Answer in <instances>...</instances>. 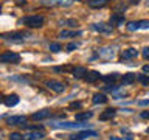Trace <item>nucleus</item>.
Instances as JSON below:
<instances>
[{
	"label": "nucleus",
	"mask_w": 149,
	"mask_h": 140,
	"mask_svg": "<svg viewBox=\"0 0 149 140\" xmlns=\"http://www.w3.org/2000/svg\"><path fill=\"white\" fill-rule=\"evenodd\" d=\"M45 22V17L44 16H26L25 19H23V23H25L26 27L30 28H40L42 25H44Z\"/></svg>",
	"instance_id": "f257e3e1"
},
{
	"label": "nucleus",
	"mask_w": 149,
	"mask_h": 140,
	"mask_svg": "<svg viewBox=\"0 0 149 140\" xmlns=\"http://www.w3.org/2000/svg\"><path fill=\"white\" fill-rule=\"evenodd\" d=\"M0 62L5 64H19L20 62V55L19 53H13V51H6L0 56Z\"/></svg>",
	"instance_id": "f03ea898"
},
{
	"label": "nucleus",
	"mask_w": 149,
	"mask_h": 140,
	"mask_svg": "<svg viewBox=\"0 0 149 140\" xmlns=\"http://www.w3.org/2000/svg\"><path fill=\"white\" fill-rule=\"evenodd\" d=\"M45 86L48 87V89H51L53 92H56V93H62L64 90H65V86L61 81H56V79H48V81L45 83Z\"/></svg>",
	"instance_id": "7ed1b4c3"
},
{
	"label": "nucleus",
	"mask_w": 149,
	"mask_h": 140,
	"mask_svg": "<svg viewBox=\"0 0 149 140\" xmlns=\"http://www.w3.org/2000/svg\"><path fill=\"white\" fill-rule=\"evenodd\" d=\"M56 128H62V129H79V128H86L88 126L87 123H82V121H76V123H68V121H65V123H59V125H54Z\"/></svg>",
	"instance_id": "20e7f679"
},
{
	"label": "nucleus",
	"mask_w": 149,
	"mask_h": 140,
	"mask_svg": "<svg viewBox=\"0 0 149 140\" xmlns=\"http://www.w3.org/2000/svg\"><path fill=\"white\" fill-rule=\"evenodd\" d=\"M6 123L11 125V126H23L26 123V117L25 115H14V117H8L6 118Z\"/></svg>",
	"instance_id": "39448f33"
},
{
	"label": "nucleus",
	"mask_w": 149,
	"mask_h": 140,
	"mask_svg": "<svg viewBox=\"0 0 149 140\" xmlns=\"http://www.w3.org/2000/svg\"><path fill=\"white\" fill-rule=\"evenodd\" d=\"M96 135V131H81V132H78V134H73V135H70V140H84V139H87V137H95Z\"/></svg>",
	"instance_id": "423d86ee"
},
{
	"label": "nucleus",
	"mask_w": 149,
	"mask_h": 140,
	"mask_svg": "<svg viewBox=\"0 0 149 140\" xmlns=\"http://www.w3.org/2000/svg\"><path fill=\"white\" fill-rule=\"evenodd\" d=\"M137 56H138V51L135 48H126L120 53L121 59H132V58H137Z\"/></svg>",
	"instance_id": "0eeeda50"
},
{
	"label": "nucleus",
	"mask_w": 149,
	"mask_h": 140,
	"mask_svg": "<svg viewBox=\"0 0 149 140\" xmlns=\"http://www.w3.org/2000/svg\"><path fill=\"white\" fill-rule=\"evenodd\" d=\"M92 28L95 31H100V33H112V30H113V27L107 25V23H93Z\"/></svg>",
	"instance_id": "6e6552de"
},
{
	"label": "nucleus",
	"mask_w": 149,
	"mask_h": 140,
	"mask_svg": "<svg viewBox=\"0 0 149 140\" xmlns=\"http://www.w3.org/2000/svg\"><path fill=\"white\" fill-rule=\"evenodd\" d=\"M101 76H100V72H96V70H92V72H87V75L84 76V81L88 83V84H92V83H95L98 81Z\"/></svg>",
	"instance_id": "1a4fd4ad"
},
{
	"label": "nucleus",
	"mask_w": 149,
	"mask_h": 140,
	"mask_svg": "<svg viewBox=\"0 0 149 140\" xmlns=\"http://www.w3.org/2000/svg\"><path fill=\"white\" fill-rule=\"evenodd\" d=\"M17 103H19V95H16V93H13V95H8L6 98H3V104L8 106V107L16 106Z\"/></svg>",
	"instance_id": "9d476101"
},
{
	"label": "nucleus",
	"mask_w": 149,
	"mask_h": 140,
	"mask_svg": "<svg viewBox=\"0 0 149 140\" xmlns=\"http://www.w3.org/2000/svg\"><path fill=\"white\" fill-rule=\"evenodd\" d=\"M51 115V112L48 109H44V111H39V112H34V114L31 115V118L33 120H45V118H48V117Z\"/></svg>",
	"instance_id": "9b49d317"
},
{
	"label": "nucleus",
	"mask_w": 149,
	"mask_h": 140,
	"mask_svg": "<svg viewBox=\"0 0 149 140\" xmlns=\"http://www.w3.org/2000/svg\"><path fill=\"white\" fill-rule=\"evenodd\" d=\"M115 114H116V111L113 109V107H109V109H106L102 114L100 115V120L101 121H106V120H112L115 117Z\"/></svg>",
	"instance_id": "f8f14e48"
},
{
	"label": "nucleus",
	"mask_w": 149,
	"mask_h": 140,
	"mask_svg": "<svg viewBox=\"0 0 149 140\" xmlns=\"http://www.w3.org/2000/svg\"><path fill=\"white\" fill-rule=\"evenodd\" d=\"M135 79H137V75L135 73H126L123 75V78H121V84L123 86H129V84H134Z\"/></svg>",
	"instance_id": "ddd939ff"
},
{
	"label": "nucleus",
	"mask_w": 149,
	"mask_h": 140,
	"mask_svg": "<svg viewBox=\"0 0 149 140\" xmlns=\"http://www.w3.org/2000/svg\"><path fill=\"white\" fill-rule=\"evenodd\" d=\"M124 23V16L120 13H115L110 16V25H123Z\"/></svg>",
	"instance_id": "4468645a"
},
{
	"label": "nucleus",
	"mask_w": 149,
	"mask_h": 140,
	"mask_svg": "<svg viewBox=\"0 0 149 140\" xmlns=\"http://www.w3.org/2000/svg\"><path fill=\"white\" fill-rule=\"evenodd\" d=\"M93 104H104V103L107 101V97L104 95V93H95L92 98Z\"/></svg>",
	"instance_id": "2eb2a0df"
},
{
	"label": "nucleus",
	"mask_w": 149,
	"mask_h": 140,
	"mask_svg": "<svg viewBox=\"0 0 149 140\" xmlns=\"http://www.w3.org/2000/svg\"><path fill=\"white\" fill-rule=\"evenodd\" d=\"M113 48H109V47H107V48H102L101 51H100V56L101 58H104V59H112L113 58Z\"/></svg>",
	"instance_id": "dca6fc26"
},
{
	"label": "nucleus",
	"mask_w": 149,
	"mask_h": 140,
	"mask_svg": "<svg viewBox=\"0 0 149 140\" xmlns=\"http://www.w3.org/2000/svg\"><path fill=\"white\" fill-rule=\"evenodd\" d=\"M87 75V69L86 67H74L73 69V76L74 78H84Z\"/></svg>",
	"instance_id": "f3484780"
},
{
	"label": "nucleus",
	"mask_w": 149,
	"mask_h": 140,
	"mask_svg": "<svg viewBox=\"0 0 149 140\" xmlns=\"http://www.w3.org/2000/svg\"><path fill=\"white\" fill-rule=\"evenodd\" d=\"M93 117V112H81V114H76L74 120L76 121H84V120H90Z\"/></svg>",
	"instance_id": "a211bd4d"
},
{
	"label": "nucleus",
	"mask_w": 149,
	"mask_h": 140,
	"mask_svg": "<svg viewBox=\"0 0 149 140\" xmlns=\"http://www.w3.org/2000/svg\"><path fill=\"white\" fill-rule=\"evenodd\" d=\"M44 135H45V134L42 132V131H39V132H37V131H34V132L25 134V139H26V140H36V139H42Z\"/></svg>",
	"instance_id": "6ab92c4d"
},
{
	"label": "nucleus",
	"mask_w": 149,
	"mask_h": 140,
	"mask_svg": "<svg viewBox=\"0 0 149 140\" xmlns=\"http://www.w3.org/2000/svg\"><path fill=\"white\" fill-rule=\"evenodd\" d=\"M109 0H88V6L90 8H102Z\"/></svg>",
	"instance_id": "aec40b11"
},
{
	"label": "nucleus",
	"mask_w": 149,
	"mask_h": 140,
	"mask_svg": "<svg viewBox=\"0 0 149 140\" xmlns=\"http://www.w3.org/2000/svg\"><path fill=\"white\" fill-rule=\"evenodd\" d=\"M79 34H82V31H67V30H64V31L59 33V37H74V36H79Z\"/></svg>",
	"instance_id": "412c9836"
},
{
	"label": "nucleus",
	"mask_w": 149,
	"mask_h": 140,
	"mask_svg": "<svg viewBox=\"0 0 149 140\" xmlns=\"http://www.w3.org/2000/svg\"><path fill=\"white\" fill-rule=\"evenodd\" d=\"M101 79L104 83H115L116 79H118V73H109V75H104V76H101Z\"/></svg>",
	"instance_id": "4be33fe9"
},
{
	"label": "nucleus",
	"mask_w": 149,
	"mask_h": 140,
	"mask_svg": "<svg viewBox=\"0 0 149 140\" xmlns=\"http://www.w3.org/2000/svg\"><path fill=\"white\" fill-rule=\"evenodd\" d=\"M30 34L28 33H23V31H20V33H11V34H3V37H8V39H17V37H28Z\"/></svg>",
	"instance_id": "5701e85b"
},
{
	"label": "nucleus",
	"mask_w": 149,
	"mask_h": 140,
	"mask_svg": "<svg viewBox=\"0 0 149 140\" xmlns=\"http://www.w3.org/2000/svg\"><path fill=\"white\" fill-rule=\"evenodd\" d=\"M59 25H65V27H78V22L76 20H73V19H68V20H61L59 22Z\"/></svg>",
	"instance_id": "b1692460"
},
{
	"label": "nucleus",
	"mask_w": 149,
	"mask_h": 140,
	"mask_svg": "<svg viewBox=\"0 0 149 140\" xmlns=\"http://www.w3.org/2000/svg\"><path fill=\"white\" fill-rule=\"evenodd\" d=\"M50 50L54 51V53H58V51L62 50V47H61V44H58V42H51V44H50Z\"/></svg>",
	"instance_id": "393cba45"
},
{
	"label": "nucleus",
	"mask_w": 149,
	"mask_h": 140,
	"mask_svg": "<svg viewBox=\"0 0 149 140\" xmlns=\"http://www.w3.org/2000/svg\"><path fill=\"white\" fill-rule=\"evenodd\" d=\"M126 27H127V30H129V31H137V30H140L138 22H129Z\"/></svg>",
	"instance_id": "a878e982"
},
{
	"label": "nucleus",
	"mask_w": 149,
	"mask_h": 140,
	"mask_svg": "<svg viewBox=\"0 0 149 140\" xmlns=\"http://www.w3.org/2000/svg\"><path fill=\"white\" fill-rule=\"evenodd\" d=\"M42 5H45V6H58V0H42Z\"/></svg>",
	"instance_id": "bb28decb"
},
{
	"label": "nucleus",
	"mask_w": 149,
	"mask_h": 140,
	"mask_svg": "<svg viewBox=\"0 0 149 140\" xmlns=\"http://www.w3.org/2000/svg\"><path fill=\"white\" fill-rule=\"evenodd\" d=\"M73 0H58V6H72Z\"/></svg>",
	"instance_id": "cd10ccee"
},
{
	"label": "nucleus",
	"mask_w": 149,
	"mask_h": 140,
	"mask_svg": "<svg viewBox=\"0 0 149 140\" xmlns=\"http://www.w3.org/2000/svg\"><path fill=\"white\" fill-rule=\"evenodd\" d=\"M137 79L141 84H149V78L146 76V75H137Z\"/></svg>",
	"instance_id": "c85d7f7f"
},
{
	"label": "nucleus",
	"mask_w": 149,
	"mask_h": 140,
	"mask_svg": "<svg viewBox=\"0 0 149 140\" xmlns=\"http://www.w3.org/2000/svg\"><path fill=\"white\" fill-rule=\"evenodd\" d=\"M70 109H81L82 107V103L81 101H73V103H70Z\"/></svg>",
	"instance_id": "c756f323"
},
{
	"label": "nucleus",
	"mask_w": 149,
	"mask_h": 140,
	"mask_svg": "<svg viewBox=\"0 0 149 140\" xmlns=\"http://www.w3.org/2000/svg\"><path fill=\"white\" fill-rule=\"evenodd\" d=\"M23 139H25V137H22L19 132H13L11 135H9V140H23Z\"/></svg>",
	"instance_id": "7c9ffc66"
},
{
	"label": "nucleus",
	"mask_w": 149,
	"mask_h": 140,
	"mask_svg": "<svg viewBox=\"0 0 149 140\" xmlns=\"http://www.w3.org/2000/svg\"><path fill=\"white\" fill-rule=\"evenodd\" d=\"M121 132H123V134H126V140H134V135L129 132V129L123 128V129H121Z\"/></svg>",
	"instance_id": "2f4dec72"
},
{
	"label": "nucleus",
	"mask_w": 149,
	"mask_h": 140,
	"mask_svg": "<svg viewBox=\"0 0 149 140\" xmlns=\"http://www.w3.org/2000/svg\"><path fill=\"white\" fill-rule=\"evenodd\" d=\"M78 47H79V44H76V42H70L67 45V51H73V50H76Z\"/></svg>",
	"instance_id": "473e14b6"
},
{
	"label": "nucleus",
	"mask_w": 149,
	"mask_h": 140,
	"mask_svg": "<svg viewBox=\"0 0 149 140\" xmlns=\"http://www.w3.org/2000/svg\"><path fill=\"white\" fill-rule=\"evenodd\" d=\"M138 27L143 28V30H148V28H149V20H140L138 22Z\"/></svg>",
	"instance_id": "72a5a7b5"
},
{
	"label": "nucleus",
	"mask_w": 149,
	"mask_h": 140,
	"mask_svg": "<svg viewBox=\"0 0 149 140\" xmlns=\"http://www.w3.org/2000/svg\"><path fill=\"white\" fill-rule=\"evenodd\" d=\"M141 55H143V58L149 59V47H144V48H143V51H141Z\"/></svg>",
	"instance_id": "f704fd0d"
},
{
	"label": "nucleus",
	"mask_w": 149,
	"mask_h": 140,
	"mask_svg": "<svg viewBox=\"0 0 149 140\" xmlns=\"http://www.w3.org/2000/svg\"><path fill=\"white\" fill-rule=\"evenodd\" d=\"M116 89H118L116 86H106V87H104V90H109V92H115Z\"/></svg>",
	"instance_id": "c9c22d12"
},
{
	"label": "nucleus",
	"mask_w": 149,
	"mask_h": 140,
	"mask_svg": "<svg viewBox=\"0 0 149 140\" xmlns=\"http://www.w3.org/2000/svg\"><path fill=\"white\" fill-rule=\"evenodd\" d=\"M138 106H149V100H141V101H138Z\"/></svg>",
	"instance_id": "e433bc0d"
},
{
	"label": "nucleus",
	"mask_w": 149,
	"mask_h": 140,
	"mask_svg": "<svg viewBox=\"0 0 149 140\" xmlns=\"http://www.w3.org/2000/svg\"><path fill=\"white\" fill-rule=\"evenodd\" d=\"M143 72H144V73H149V64L143 65Z\"/></svg>",
	"instance_id": "4c0bfd02"
},
{
	"label": "nucleus",
	"mask_w": 149,
	"mask_h": 140,
	"mask_svg": "<svg viewBox=\"0 0 149 140\" xmlns=\"http://www.w3.org/2000/svg\"><path fill=\"white\" fill-rule=\"evenodd\" d=\"M141 117H143V118H149V111H148V112H143Z\"/></svg>",
	"instance_id": "58836bf2"
},
{
	"label": "nucleus",
	"mask_w": 149,
	"mask_h": 140,
	"mask_svg": "<svg viewBox=\"0 0 149 140\" xmlns=\"http://www.w3.org/2000/svg\"><path fill=\"white\" fill-rule=\"evenodd\" d=\"M109 140H123V139H120V137H115V135H110Z\"/></svg>",
	"instance_id": "ea45409f"
},
{
	"label": "nucleus",
	"mask_w": 149,
	"mask_h": 140,
	"mask_svg": "<svg viewBox=\"0 0 149 140\" xmlns=\"http://www.w3.org/2000/svg\"><path fill=\"white\" fill-rule=\"evenodd\" d=\"M129 3L130 5H137V3H140V0H129Z\"/></svg>",
	"instance_id": "a19ab883"
},
{
	"label": "nucleus",
	"mask_w": 149,
	"mask_h": 140,
	"mask_svg": "<svg viewBox=\"0 0 149 140\" xmlns=\"http://www.w3.org/2000/svg\"><path fill=\"white\" fill-rule=\"evenodd\" d=\"M146 134H149V128H148V129H146Z\"/></svg>",
	"instance_id": "79ce46f5"
}]
</instances>
